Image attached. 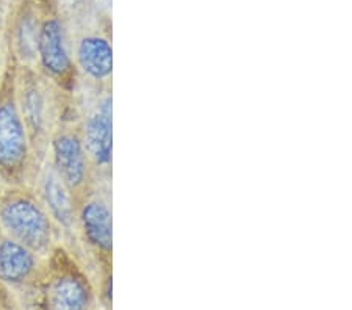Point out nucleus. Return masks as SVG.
I'll use <instances>...</instances> for the list:
<instances>
[{"instance_id":"f257e3e1","label":"nucleus","mask_w":352,"mask_h":310,"mask_svg":"<svg viewBox=\"0 0 352 310\" xmlns=\"http://www.w3.org/2000/svg\"><path fill=\"white\" fill-rule=\"evenodd\" d=\"M69 98L36 67L22 65L16 69V99L39 166L47 155L50 137L69 111Z\"/></svg>"},{"instance_id":"f03ea898","label":"nucleus","mask_w":352,"mask_h":310,"mask_svg":"<svg viewBox=\"0 0 352 310\" xmlns=\"http://www.w3.org/2000/svg\"><path fill=\"white\" fill-rule=\"evenodd\" d=\"M0 228L38 256L55 250L58 225L30 187H10L0 197Z\"/></svg>"},{"instance_id":"7ed1b4c3","label":"nucleus","mask_w":352,"mask_h":310,"mask_svg":"<svg viewBox=\"0 0 352 310\" xmlns=\"http://www.w3.org/2000/svg\"><path fill=\"white\" fill-rule=\"evenodd\" d=\"M39 168L16 99L14 71L0 94V177L10 187H28Z\"/></svg>"},{"instance_id":"20e7f679","label":"nucleus","mask_w":352,"mask_h":310,"mask_svg":"<svg viewBox=\"0 0 352 310\" xmlns=\"http://www.w3.org/2000/svg\"><path fill=\"white\" fill-rule=\"evenodd\" d=\"M76 232L89 251H93L102 261L111 262V180L96 177L94 182L77 197Z\"/></svg>"},{"instance_id":"39448f33","label":"nucleus","mask_w":352,"mask_h":310,"mask_svg":"<svg viewBox=\"0 0 352 310\" xmlns=\"http://www.w3.org/2000/svg\"><path fill=\"white\" fill-rule=\"evenodd\" d=\"M85 85V83H83ZM88 107L80 113V132L96 177L111 180L113 87H89Z\"/></svg>"},{"instance_id":"423d86ee","label":"nucleus","mask_w":352,"mask_h":310,"mask_svg":"<svg viewBox=\"0 0 352 310\" xmlns=\"http://www.w3.org/2000/svg\"><path fill=\"white\" fill-rule=\"evenodd\" d=\"M47 155L50 166L69 188L74 199L94 182L96 174L82 140L80 113L58 124L50 137Z\"/></svg>"},{"instance_id":"0eeeda50","label":"nucleus","mask_w":352,"mask_h":310,"mask_svg":"<svg viewBox=\"0 0 352 310\" xmlns=\"http://www.w3.org/2000/svg\"><path fill=\"white\" fill-rule=\"evenodd\" d=\"M38 71L67 94L77 91L80 85L72 54L67 47L63 25L58 19H47L38 30L36 39Z\"/></svg>"},{"instance_id":"6e6552de","label":"nucleus","mask_w":352,"mask_h":310,"mask_svg":"<svg viewBox=\"0 0 352 310\" xmlns=\"http://www.w3.org/2000/svg\"><path fill=\"white\" fill-rule=\"evenodd\" d=\"M80 83L89 87H113V46L102 35H85L74 52Z\"/></svg>"},{"instance_id":"1a4fd4ad","label":"nucleus","mask_w":352,"mask_h":310,"mask_svg":"<svg viewBox=\"0 0 352 310\" xmlns=\"http://www.w3.org/2000/svg\"><path fill=\"white\" fill-rule=\"evenodd\" d=\"M38 196L58 228L76 232V199L47 160L38 171Z\"/></svg>"},{"instance_id":"9d476101","label":"nucleus","mask_w":352,"mask_h":310,"mask_svg":"<svg viewBox=\"0 0 352 310\" xmlns=\"http://www.w3.org/2000/svg\"><path fill=\"white\" fill-rule=\"evenodd\" d=\"M74 265V269L60 273L50 285V310H89L91 293L85 280Z\"/></svg>"},{"instance_id":"9b49d317","label":"nucleus","mask_w":352,"mask_h":310,"mask_svg":"<svg viewBox=\"0 0 352 310\" xmlns=\"http://www.w3.org/2000/svg\"><path fill=\"white\" fill-rule=\"evenodd\" d=\"M36 267L38 254L7 235L0 239V279L21 284L35 273Z\"/></svg>"}]
</instances>
